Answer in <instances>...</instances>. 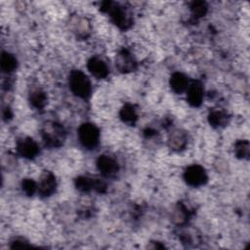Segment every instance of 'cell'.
Listing matches in <instances>:
<instances>
[{
  "label": "cell",
  "mask_w": 250,
  "mask_h": 250,
  "mask_svg": "<svg viewBox=\"0 0 250 250\" xmlns=\"http://www.w3.org/2000/svg\"><path fill=\"white\" fill-rule=\"evenodd\" d=\"M102 11L108 14L111 21L120 29H127L132 25L133 20L130 12L123 6L112 1H104L101 5Z\"/></svg>",
  "instance_id": "1"
},
{
  "label": "cell",
  "mask_w": 250,
  "mask_h": 250,
  "mask_svg": "<svg viewBox=\"0 0 250 250\" xmlns=\"http://www.w3.org/2000/svg\"><path fill=\"white\" fill-rule=\"evenodd\" d=\"M68 82L69 88L75 96L81 99H86L90 96L92 90L91 82L87 75L81 70H72L69 73Z\"/></svg>",
  "instance_id": "2"
},
{
  "label": "cell",
  "mask_w": 250,
  "mask_h": 250,
  "mask_svg": "<svg viewBox=\"0 0 250 250\" xmlns=\"http://www.w3.org/2000/svg\"><path fill=\"white\" fill-rule=\"evenodd\" d=\"M41 135L46 145L52 147H57L62 145L65 139V131L63 127L54 121L46 122L42 129Z\"/></svg>",
  "instance_id": "3"
},
{
  "label": "cell",
  "mask_w": 250,
  "mask_h": 250,
  "mask_svg": "<svg viewBox=\"0 0 250 250\" xmlns=\"http://www.w3.org/2000/svg\"><path fill=\"white\" fill-rule=\"evenodd\" d=\"M78 139L86 148H94L100 141L99 129L92 123H83L78 129Z\"/></svg>",
  "instance_id": "4"
},
{
  "label": "cell",
  "mask_w": 250,
  "mask_h": 250,
  "mask_svg": "<svg viewBox=\"0 0 250 250\" xmlns=\"http://www.w3.org/2000/svg\"><path fill=\"white\" fill-rule=\"evenodd\" d=\"M184 179L191 187H200L207 182V175L202 166L191 165L186 169Z\"/></svg>",
  "instance_id": "5"
},
{
  "label": "cell",
  "mask_w": 250,
  "mask_h": 250,
  "mask_svg": "<svg viewBox=\"0 0 250 250\" xmlns=\"http://www.w3.org/2000/svg\"><path fill=\"white\" fill-rule=\"evenodd\" d=\"M115 64L117 69L123 73L134 71L137 66L133 55L127 49H122L118 52L115 58Z\"/></svg>",
  "instance_id": "6"
},
{
  "label": "cell",
  "mask_w": 250,
  "mask_h": 250,
  "mask_svg": "<svg viewBox=\"0 0 250 250\" xmlns=\"http://www.w3.org/2000/svg\"><path fill=\"white\" fill-rule=\"evenodd\" d=\"M17 149L22 157L27 159H32L39 153V146L37 143L29 137H24L19 140Z\"/></svg>",
  "instance_id": "7"
},
{
  "label": "cell",
  "mask_w": 250,
  "mask_h": 250,
  "mask_svg": "<svg viewBox=\"0 0 250 250\" xmlns=\"http://www.w3.org/2000/svg\"><path fill=\"white\" fill-rule=\"evenodd\" d=\"M97 167L104 177H112L118 171V163L108 155H100L97 160Z\"/></svg>",
  "instance_id": "8"
},
{
  "label": "cell",
  "mask_w": 250,
  "mask_h": 250,
  "mask_svg": "<svg viewBox=\"0 0 250 250\" xmlns=\"http://www.w3.org/2000/svg\"><path fill=\"white\" fill-rule=\"evenodd\" d=\"M187 100L192 106H199L203 100V86L199 81H192L187 89Z\"/></svg>",
  "instance_id": "9"
},
{
  "label": "cell",
  "mask_w": 250,
  "mask_h": 250,
  "mask_svg": "<svg viewBox=\"0 0 250 250\" xmlns=\"http://www.w3.org/2000/svg\"><path fill=\"white\" fill-rule=\"evenodd\" d=\"M56 187H57L56 177L51 172H45L40 179L37 189L41 196L47 197L54 193Z\"/></svg>",
  "instance_id": "10"
},
{
  "label": "cell",
  "mask_w": 250,
  "mask_h": 250,
  "mask_svg": "<svg viewBox=\"0 0 250 250\" xmlns=\"http://www.w3.org/2000/svg\"><path fill=\"white\" fill-rule=\"evenodd\" d=\"M87 68L93 76L99 79L105 78L108 75V67L106 63L97 57H93L88 61Z\"/></svg>",
  "instance_id": "11"
},
{
  "label": "cell",
  "mask_w": 250,
  "mask_h": 250,
  "mask_svg": "<svg viewBox=\"0 0 250 250\" xmlns=\"http://www.w3.org/2000/svg\"><path fill=\"white\" fill-rule=\"evenodd\" d=\"M188 144V137L185 131L181 129L173 130L168 138V146L171 149L180 151L186 147Z\"/></svg>",
  "instance_id": "12"
},
{
  "label": "cell",
  "mask_w": 250,
  "mask_h": 250,
  "mask_svg": "<svg viewBox=\"0 0 250 250\" xmlns=\"http://www.w3.org/2000/svg\"><path fill=\"white\" fill-rule=\"evenodd\" d=\"M188 85H189L188 78L184 73L175 72L172 74L170 78V86L174 92L178 94L183 93L184 91H187Z\"/></svg>",
  "instance_id": "13"
},
{
  "label": "cell",
  "mask_w": 250,
  "mask_h": 250,
  "mask_svg": "<svg viewBox=\"0 0 250 250\" xmlns=\"http://www.w3.org/2000/svg\"><path fill=\"white\" fill-rule=\"evenodd\" d=\"M71 25L73 28V32L76 33L77 36L86 37L90 32V25L86 19L80 17H74L71 20Z\"/></svg>",
  "instance_id": "14"
},
{
  "label": "cell",
  "mask_w": 250,
  "mask_h": 250,
  "mask_svg": "<svg viewBox=\"0 0 250 250\" xmlns=\"http://www.w3.org/2000/svg\"><path fill=\"white\" fill-rule=\"evenodd\" d=\"M119 116L124 123H127L129 125H134L138 119L136 109L131 104H125L121 108L119 112Z\"/></svg>",
  "instance_id": "15"
},
{
  "label": "cell",
  "mask_w": 250,
  "mask_h": 250,
  "mask_svg": "<svg viewBox=\"0 0 250 250\" xmlns=\"http://www.w3.org/2000/svg\"><path fill=\"white\" fill-rule=\"evenodd\" d=\"M17 67V59L8 52H3L1 56V68L3 72L10 73Z\"/></svg>",
  "instance_id": "16"
},
{
  "label": "cell",
  "mask_w": 250,
  "mask_h": 250,
  "mask_svg": "<svg viewBox=\"0 0 250 250\" xmlns=\"http://www.w3.org/2000/svg\"><path fill=\"white\" fill-rule=\"evenodd\" d=\"M29 101L34 107L42 108L46 104L47 97L41 89H34L29 94Z\"/></svg>",
  "instance_id": "17"
},
{
  "label": "cell",
  "mask_w": 250,
  "mask_h": 250,
  "mask_svg": "<svg viewBox=\"0 0 250 250\" xmlns=\"http://www.w3.org/2000/svg\"><path fill=\"white\" fill-rule=\"evenodd\" d=\"M209 123L214 127H221L226 125L228 122V115L226 112L222 110H213L210 112L209 116Z\"/></svg>",
  "instance_id": "18"
},
{
  "label": "cell",
  "mask_w": 250,
  "mask_h": 250,
  "mask_svg": "<svg viewBox=\"0 0 250 250\" xmlns=\"http://www.w3.org/2000/svg\"><path fill=\"white\" fill-rule=\"evenodd\" d=\"M250 146L249 142L247 140L237 141L234 145V153L238 158L247 159L249 157Z\"/></svg>",
  "instance_id": "19"
},
{
  "label": "cell",
  "mask_w": 250,
  "mask_h": 250,
  "mask_svg": "<svg viewBox=\"0 0 250 250\" xmlns=\"http://www.w3.org/2000/svg\"><path fill=\"white\" fill-rule=\"evenodd\" d=\"M94 182L95 179L86 176H80L76 179L75 186L81 191H89L91 189H94Z\"/></svg>",
  "instance_id": "20"
},
{
  "label": "cell",
  "mask_w": 250,
  "mask_h": 250,
  "mask_svg": "<svg viewBox=\"0 0 250 250\" xmlns=\"http://www.w3.org/2000/svg\"><path fill=\"white\" fill-rule=\"evenodd\" d=\"M189 9L191 11L192 16H194L195 18H201L206 15L208 11V6L204 1H194L190 4Z\"/></svg>",
  "instance_id": "21"
},
{
  "label": "cell",
  "mask_w": 250,
  "mask_h": 250,
  "mask_svg": "<svg viewBox=\"0 0 250 250\" xmlns=\"http://www.w3.org/2000/svg\"><path fill=\"white\" fill-rule=\"evenodd\" d=\"M188 218V210L183 204H179L174 211L173 220L177 224H184L187 222Z\"/></svg>",
  "instance_id": "22"
},
{
  "label": "cell",
  "mask_w": 250,
  "mask_h": 250,
  "mask_svg": "<svg viewBox=\"0 0 250 250\" xmlns=\"http://www.w3.org/2000/svg\"><path fill=\"white\" fill-rule=\"evenodd\" d=\"M21 188L22 190L24 191V193H26L27 195H33L35 193V191L37 190V184L31 180V179H24L21 183Z\"/></svg>",
  "instance_id": "23"
},
{
  "label": "cell",
  "mask_w": 250,
  "mask_h": 250,
  "mask_svg": "<svg viewBox=\"0 0 250 250\" xmlns=\"http://www.w3.org/2000/svg\"><path fill=\"white\" fill-rule=\"evenodd\" d=\"M28 246L30 245L27 244V242L24 239H21V238H16L11 242L12 248H22V247H28Z\"/></svg>",
  "instance_id": "24"
}]
</instances>
